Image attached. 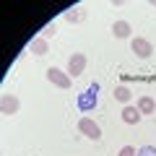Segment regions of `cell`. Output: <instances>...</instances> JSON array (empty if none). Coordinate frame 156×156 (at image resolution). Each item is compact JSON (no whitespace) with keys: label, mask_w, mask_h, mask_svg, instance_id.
<instances>
[{"label":"cell","mask_w":156,"mask_h":156,"mask_svg":"<svg viewBox=\"0 0 156 156\" xmlns=\"http://www.w3.org/2000/svg\"><path fill=\"white\" fill-rule=\"evenodd\" d=\"M96 91H99V83H91L83 94H78V101H76V104H78V109H81V112H91L96 104H99Z\"/></svg>","instance_id":"obj_1"},{"label":"cell","mask_w":156,"mask_h":156,"mask_svg":"<svg viewBox=\"0 0 156 156\" xmlns=\"http://www.w3.org/2000/svg\"><path fill=\"white\" fill-rule=\"evenodd\" d=\"M47 81H50L52 86H57V89H70V76H68V70H60V68H47Z\"/></svg>","instance_id":"obj_2"},{"label":"cell","mask_w":156,"mask_h":156,"mask_svg":"<svg viewBox=\"0 0 156 156\" xmlns=\"http://www.w3.org/2000/svg\"><path fill=\"white\" fill-rule=\"evenodd\" d=\"M78 130H81L86 138H91V140H99L101 138V128L91 120V117H81V120H78Z\"/></svg>","instance_id":"obj_3"},{"label":"cell","mask_w":156,"mask_h":156,"mask_svg":"<svg viewBox=\"0 0 156 156\" xmlns=\"http://www.w3.org/2000/svg\"><path fill=\"white\" fill-rule=\"evenodd\" d=\"M83 68H86V55H83V52H73V55L68 57V76H70V78L81 76Z\"/></svg>","instance_id":"obj_4"},{"label":"cell","mask_w":156,"mask_h":156,"mask_svg":"<svg viewBox=\"0 0 156 156\" xmlns=\"http://www.w3.org/2000/svg\"><path fill=\"white\" fill-rule=\"evenodd\" d=\"M130 50H133L140 60H146V57H151V52H154V44H151L146 37H135L133 42H130Z\"/></svg>","instance_id":"obj_5"},{"label":"cell","mask_w":156,"mask_h":156,"mask_svg":"<svg viewBox=\"0 0 156 156\" xmlns=\"http://www.w3.org/2000/svg\"><path fill=\"white\" fill-rule=\"evenodd\" d=\"M18 107H21V101H18L13 94H5L3 99H0V115H16Z\"/></svg>","instance_id":"obj_6"},{"label":"cell","mask_w":156,"mask_h":156,"mask_svg":"<svg viewBox=\"0 0 156 156\" xmlns=\"http://www.w3.org/2000/svg\"><path fill=\"white\" fill-rule=\"evenodd\" d=\"M29 50H31V55H37V57H44L47 52H50V44H47V39H44V37H37V39H31Z\"/></svg>","instance_id":"obj_7"},{"label":"cell","mask_w":156,"mask_h":156,"mask_svg":"<svg viewBox=\"0 0 156 156\" xmlns=\"http://www.w3.org/2000/svg\"><path fill=\"white\" fill-rule=\"evenodd\" d=\"M140 112H138V107H130V104H125V109H122V122H128V125H138L140 122Z\"/></svg>","instance_id":"obj_8"},{"label":"cell","mask_w":156,"mask_h":156,"mask_svg":"<svg viewBox=\"0 0 156 156\" xmlns=\"http://www.w3.org/2000/svg\"><path fill=\"white\" fill-rule=\"evenodd\" d=\"M135 107H138V112H140V115H154V112H156V101H154V96H148V94H146V96H140Z\"/></svg>","instance_id":"obj_9"},{"label":"cell","mask_w":156,"mask_h":156,"mask_svg":"<svg viewBox=\"0 0 156 156\" xmlns=\"http://www.w3.org/2000/svg\"><path fill=\"white\" fill-rule=\"evenodd\" d=\"M130 31H133V29H130L128 21H115V23H112V34H115L117 39H128Z\"/></svg>","instance_id":"obj_10"},{"label":"cell","mask_w":156,"mask_h":156,"mask_svg":"<svg viewBox=\"0 0 156 156\" xmlns=\"http://www.w3.org/2000/svg\"><path fill=\"white\" fill-rule=\"evenodd\" d=\"M62 18H65L68 23H81L86 18V11H83V8H70V11L62 13Z\"/></svg>","instance_id":"obj_11"},{"label":"cell","mask_w":156,"mask_h":156,"mask_svg":"<svg viewBox=\"0 0 156 156\" xmlns=\"http://www.w3.org/2000/svg\"><path fill=\"white\" fill-rule=\"evenodd\" d=\"M130 96H133V94H130L128 86H117V89H115V99H117V101H122V104H128Z\"/></svg>","instance_id":"obj_12"},{"label":"cell","mask_w":156,"mask_h":156,"mask_svg":"<svg viewBox=\"0 0 156 156\" xmlns=\"http://www.w3.org/2000/svg\"><path fill=\"white\" fill-rule=\"evenodd\" d=\"M55 34H57V23H55V21H52V23H47V26L42 29V37H44V39L55 37Z\"/></svg>","instance_id":"obj_13"},{"label":"cell","mask_w":156,"mask_h":156,"mask_svg":"<svg viewBox=\"0 0 156 156\" xmlns=\"http://www.w3.org/2000/svg\"><path fill=\"white\" fill-rule=\"evenodd\" d=\"M117 156H138V151L133 148V146H122V148H120V154Z\"/></svg>","instance_id":"obj_14"},{"label":"cell","mask_w":156,"mask_h":156,"mask_svg":"<svg viewBox=\"0 0 156 156\" xmlns=\"http://www.w3.org/2000/svg\"><path fill=\"white\" fill-rule=\"evenodd\" d=\"M138 156H156V148L154 146H143V148H138Z\"/></svg>","instance_id":"obj_15"},{"label":"cell","mask_w":156,"mask_h":156,"mask_svg":"<svg viewBox=\"0 0 156 156\" xmlns=\"http://www.w3.org/2000/svg\"><path fill=\"white\" fill-rule=\"evenodd\" d=\"M151 5H154V8H156V0H151Z\"/></svg>","instance_id":"obj_16"}]
</instances>
